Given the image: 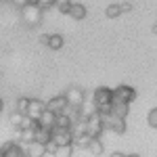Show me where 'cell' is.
Returning <instances> with one entry per match:
<instances>
[{"instance_id": "19", "label": "cell", "mask_w": 157, "mask_h": 157, "mask_svg": "<svg viewBox=\"0 0 157 157\" xmlns=\"http://www.w3.org/2000/svg\"><path fill=\"white\" fill-rule=\"evenodd\" d=\"M55 9L63 15H69V9H71V0H55Z\"/></svg>"}, {"instance_id": "24", "label": "cell", "mask_w": 157, "mask_h": 157, "mask_svg": "<svg viewBox=\"0 0 157 157\" xmlns=\"http://www.w3.org/2000/svg\"><path fill=\"white\" fill-rule=\"evenodd\" d=\"M147 121H149V126H151V128H157V109H151V111H149Z\"/></svg>"}, {"instance_id": "8", "label": "cell", "mask_w": 157, "mask_h": 157, "mask_svg": "<svg viewBox=\"0 0 157 157\" xmlns=\"http://www.w3.org/2000/svg\"><path fill=\"white\" fill-rule=\"evenodd\" d=\"M88 132L92 134V136H101V134L105 132V128H103V120H101V113H92L90 117H88Z\"/></svg>"}, {"instance_id": "25", "label": "cell", "mask_w": 157, "mask_h": 157, "mask_svg": "<svg viewBox=\"0 0 157 157\" xmlns=\"http://www.w3.org/2000/svg\"><path fill=\"white\" fill-rule=\"evenodd\" d=\"M132 11V2H121V13H130Z\"/></svg>"}, {"instance_id": "12", "label": "cell", "mask_w": 157, "mask_h": 157, "mask_svg": "<svg viewBox=\"0 0 157 157\" xmlns=\"http://www.w3.org/2000/svg\"><path fill=\"white\" fill-rule=\"evenodd\" d=\"M109 130L113 134H124L126 132V117H117V115H111V126Z\"/></svg>"}, {"instance_id": "31", "label": "cell", "mask_w": 157, "mask_h": 157, "mask_svg": "<svg viewBox=\"0 0 157 157\" xmlns=\"http://www.w3.org/2000/svg\"><path fill=\"white\" fill-rule=\"evenodd\" d=\"M29 2H36V4H38V0H29Z\"/></svg>"}, {"instance_id": "13", "label": "cell", "mask_w": 157, "mask_h": 157, "mask_svg": "<svg viewBox=\"0 0 157 157\" xmlns=\"http://www.w3.org/2000/svg\"><path fill=\"white\" fill-rule=\"evenodd\" d=\"M128 113H130V103H126V101H113V115L128 117Z\"/></svg>"}, {"instance_id": "7", "label": "cell", "mask_w": 157, "mask_h": 157, "mask_svg": "<svg viewBox=\"0 0 157 157\" xmlns=\"http://www.w3.org/2000/svg\"><path fill=\"white\" fill-rule=\"evenodd\" d=\"M25 155H27V149H23L19 140H11L4 145V157H25Z\"/></svg>"}, {"instance_id": "1", "label": "cell", "mask_w": 157, "mask_h": 157, "mask_svg": "<svg viewBox=\"0 0 157 157\" xmlns=\"http://www.w3.org/2000/svg\"><path fill=\"white\" fill-rule=\"evenodd\" d=\"M42 15H44V11L36 2H27L25 6H21V17H23V21L27 25H38L42 21Z\"/></svg>"}, {"instance_id": "11", "label": "cell", "mask_w": 157, "mask_h": 157, "mask_svg": "<svg viewBox=\"0 0 157 157\" xmlns=\"http://www.w3.org/2000/svg\"><path fill=\"white\" fill-rule=\"evenodd\" d=\"M38 120H40V126H44V128H50V130H52V128L57 126V113L50 111V109L46 107V111H44Z\"/></svg>"}, {"instance_id": "21", "label": "cell", "mask_w": 157, "mask_h": 157, "mask_svg": "<svg viewBox=\"0 0 157 157\" xmlns=\"http://www.w3.org/2000/svg\"><path fill=\"white\" fill-rule=\"evenodd\" d=\"M23 117H25V113H19V111H17V109H15V111H13L11 113V126L13 128H21V121H23Z\"/></svg>"}, {"instance_id": "15", "label": "cell", "mask_w": 157, "mask_h": 157, "mask_svg": "<svg viewBox=\"0 0 157 157\" xmlns=\"http://www.w3.org/2000/svg\"><path fill=\"white\" fill-rule=\"evenodd\" d=\"M27 155H32V157L46 155V147L42 145V143H38V140H34V143H29V145H27Z\"/></svg>"}, {"instance_id": "18", "label": "cell", "mask_w": 157, "mask_h": 157, "mask_svg": "<svg viewBox=\"0 0 157 157\" xmlns=\"http://www.w3.org/2000/svg\"><path fill=\"white\" fill-rule=\"evenodd\" d=\"M34 140H36V130H34V128H23V132H21V143L29 145V143H34Z\"/></svg>"}, {"instance_id": "16", "label": "cell", "mask_w": 157, "mask_h": 157, "mask_svg": "<svg viewBox=\"0 0 157 157\" xmlns=\"http://www.w3.org/2000/svg\"><path fill=\"white\" fill-rule=\"evenodd\" d=\"M36 140H38V143H42V145L50 143V140H52V130H50V128H44V126H40V128L36 130Z\"/></svg>"}, {"instance_id": "6", "label": "cell", "mask_w": 157, "mask_h": 157, "mask_svg": "<svg viewBox=\"0 0 157 157\" xmlns=\"http://www.w3.org/2000/svg\"><path fill=\"white\" fill-rule=\"evenodd\" d=\"M44 111H46V103H44V101H40V98H29V105H27V113H25V115L38 120Z\"/></svg>"}, {"instance_id": "22", "label": "cell", "mask_w": 157, "mask_h": 157, "mask_svg": "<svg viewBox=\"0 0 157 157\" xmlns=\"http://www.w3.org/2000/svg\"><path fill=\"white\" fill-rule=\"evenodd\" d=\"M27 105H29V98H25V97L17 98V111L19 113H27Z\"/></svg>"}, {"instance_id": "14", "label": "cell", "mask_w": 157, "mask_h": 157, "mask_svg": "<svg viewBox=\"0 0 157 157\" xmlns=\"http://www.w3.org/2000/svg\"><path fill=\"white\" fill-rule=\"evenodd\" d=\"M90 155H103V151H105V145H103V140H101V136H92V140H90V145L86 149Z\"/></svg>"}, {"instance_id": "4", "label": "cell", "mask_w": 157, "mask_h": 157, "mask_svg": "<svg viewBox=\"0 0 157 157\" xmlns=\"http://www.w3.org/2000/svg\"><path fill=\"white\" fill-rule=\"evenodd\" d=\"M136 98V88L128 84H121L117 88H113V101H126V103H132Z\"/></svg>"}, {"instance_id": "26", "label": "cell", "mask_w": 157, "mask_h": 157, "mask_svg": "<svg viewBox=\"0 0 157 157\" xmlns=\"http://www.w3.org/2000/svg\"><path fill=\"white\" fill-rule=\"evenodd\" d=\"M48 34H42V36H40V44H46V46H48Z\"/></svg>"}, {"instance_id": "2", "label": "cell", "mask_w": 157, "mask_h": 157, "mask_svg": "<svg viewBox=\"0 0 157 157\" xmlns=\"http://www.w3.org/2000/svg\"><path fill=\"white\" fill-rule=\"evenodd\" d=\"M52 140L61 149H67L75 143V136H73V130H69V128H52Z\"/></svg>"}, {"instance_id": "30", "label": "cell", "mask_w": 157, "mask_h": 157, "mask_svg": "<svg viewBox=\"0 0 157 157\" xmlns=\"http://www.w3.org/2000/svg\"><path fill=\"white\" fill-rule=\"evenodd\" d=\"M153 34H157V23H155V25H153Z\"/></svg>"}, {"instance_id": "27", "label": "cell", "mask_w": 157, "mask_h": 157, "mask_svg": "<svg viewBox=\"0 0 157 157\" xmlns=\"http://www.w3.org/2000/svg\"><path fill=\"white\" fill-rule=\"evenodd\" d=\"M13 2H15V4H17V6H19V9H21V6H25V4H27V2H29V0H13Z\"/></svg>"}, {"instance_id": "29", "label": "cell", "mask_w": 157, "mask_h": 157, "mask_svg": "<svg viewBox=\"0 0 157 157\" xmlns=\"http://www.w3.org/2000/svg\"><path fill=\"white\" fill-rule=\"evenodd\" d=\"M2 155H4V145L0 147V157H2Z\"/></svg>"}, {"instance_id": "20", "label": "cell", "mask_w": 157, "mask_h": 157, "mask_svg": "<svg viewBox=\"0 0 157 157\" xmlns=\"http://www.w3.org/2000/svg\"><path fill=\"white\" fill-rule=\"evenodd\" d=\"M105 15H107L109 19H115V17H120L121 15V4L117 2V4H109L107 11H105Z\"/></svg>"}, {"instance_id": "3", "label": "cell", "mask_w": 157, "mask_h": 157, "mask_svg": "<svg viewBox=\"0 0 157 157\" xmlns=\"http://www.w3.org/2000/svg\"><path fill=\"white\" fill-rule=\"evenodd\" d=\"M65 97H67V103L73 105V107H82L86 103V92H84V88H80V86H69L65 90Z\"/></svg>"}, {"instance_id": "5", "label": "cell", "mask_w": 157, "mask_h": 157, "mask_svg": "<svg viewBox=\"0 0 157 157\" xmlns=\"http://www.w3.org/2000/svg\"><path fill=\"white\" fill-rule=\"evenodd\" d=\"M92 101L97 105H103V103H113V88H107V86H98L94 90V97Z\"/></svg>"}, {"instance_id": "28", "label": "cell", "mask_w": 157, "mask_h": 157, "mask_svg": "<svg viewBox=\"0 0 157 157\" xmlns=\"http://www.w3.org/2000/svg\"><path fill=\"white\" fill-rule=\"evenodd\" d=\"M4 111V101H2V97H0V113Z\"/></svg>"}, {"instance_id": "9", "label": "cell", "mask_w": 157, "mask_h": 157, "mask_svg": "<svg viewBox=\"0 0 157 157\" xmlns=\"http://www.w3.org/2000/svg\"><path fill=\"white\" fill-rule=\"evenodd\" d=\"M67 105H69V103H67V97H65V94H59V97H52V98L48 101V103H46V107H48L50 111H55L57 115H59V113H63Z\"/></svg>"}, {"instance_id": "23", "label": "cell", "mask_w": 157, "mask_h": 157, "mask_svg": "<svg viewBox=\"0 0 157 157\" xmlns=\"http://www.w3.org/2000/svg\"><path fill=\"white\" fill-rule=\"evenodd\" d=\"M44 147H46V155H57V153L61 151V147L57 145L55 140H50V143H46Z\"/></svg>"}, {"instance_id": "10", "label": "cell", "mask_w": 157, "mask_h": 157, "mask_svg": "<svg viewBox=\"0 0 157 157\" xmlns=\"http://www.w3.org/2000/svg\"><path fill=\"white\" fill-rule=\"evenodd\" d=\"M88 11H86L84 4H80V2H71V9H69V17H71L73 21H84Z\"/></svg>"}, {"instance_id": "17", "label": "cell", "mask_w": 157, "mask_h": 157, "mask_svg": "<svg viewBox=\"0 0 157 157\" xmlns=\"http://www.w3.org/2000/svg\"><path fill=\"white\" fill-rule=\"evenodd\" d=\"M63 44H65V40H63L61 34H52V36L48 38V48L50 50H61V48H63Z\"/></svg>"}]
</instances>
